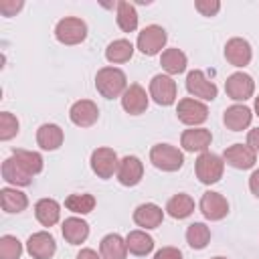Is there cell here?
<instances>
[{"instance_id":"83f0119b","label":"cell","mask_w":259,"mask_h":259,"mask_svg":"<svg viewBox=\"0 0 259 259\" xmlns=\"http://www.w3.org/2000/svg\"><path fill=\"white\" fill-rule=\"evenodd\" d=\"M125 247L132 255L144 257L148 253H152L154 249V239L146 233V231H130L125 237Z\"/></svg>"},{"instance_id":"d6986e66","label":"cell","mask_w":259,"mask_h":259,"mask_svg":"<svg viewBox=\"0 0 259 259\" xmlns=\"http://www.w3.org/2000/svg\"><path fill=\"white\" fill-rule=\"evenodd\" d=\"M251 119H253V111L247 105H241V103H235V105L227 107L225 113H223V123L231 132H243L245 127H249Z\"/></svg>"},{"instance_id":"836d02e7","label":"cell","mask_w":259,"mask_h":259,"mask_svg":"<svg viewBox=\"0 0 259 259\" xmlns=\"http://www.w3.org/2000/svg\"><path fill=\"white\" fill-rule=\"evenodd\" d=\"M12 156H14L32 176H36V174L42 172L45 160H42V156H40L38 152H32V150H12Z\"/></svg>"},{"instance_id":"74e56055","label":"cell","mask_w":259,"mask_h":259,"mask_svg":"<svg viewBox=\"0 0 259 259\" xmlns=\"http://www.w3.org/2000/svg\"><path fill=\"white\" fill-rule=\"evenodd\" d=\"M22 6H24V4H22L20 0H18V2H16V0H12V2H10V0H4V2H0V12H2L4 16H14Z\"/></svg>"},{"instance_id":"e575fe53","label":"cell","mask_w":259,"mask_h":259,"mask_svg":"<svg viewBox=\"0 0 259 259\" xmlns=\"http://www.w3.org/2000/svg\"><path fill=\"white\" fill-rule=\"evenodd\" d=\"M22 255V243L12 237V235H4L0 237V259H20Z\"/></svg>"},{"instance_id":"f1b7e54d","label":"cell","mask_w":259,"mask_h":259,"mask_svg":"<svg viewBox=\"0 0 259 259\" xmlns=\"http://www.w3.org/2000/svg\"><path fill=\"white\" fill-rule=\"evenodd\" d=\"M0 202H2V208L4 212H22L26 206H28V196L16 188H2L0 190Z\"/></svg>"},{"instance_id":"d590c367","label":"cell","mask_w":259,"mask_h":259,"mask_svg":"<svg viewBox=\"0 0 259 259\" xmlns=\"http://www.w3.org/2000/svg\"><path fill=\"white\" fill-rule=\"evenodd\" d=\"M18 127H20V123H18L16 115H12L10 111H2L0 113V140L2 142L12 140L18 134Z\"/></svg>"},{"instance_id":"f35d334b","label":"cell","mask_w":259,"mask_h":259,"mask_svg":"<svg viewBox=\"0 0 259 259\" xmlns=\"http://www.w3.org/2000/svg\"><path fill=\"white\" fill-rule=\"evenodd\" d=\"M154 259H182V251L176 247H162L154 255Z\"/></svg>"},{"instance_id":"484cf974","label":"cell","mask_w":259,"mask_h":259,"mask_svg":"<svg viewBox=\"0 0 259 259\" xmlns=\"http://www.w3.org/2000/svg\"><path fill=\"white\" fill-rule=\"evenodd\" d=\"M160 65L168 75H180L186 71L188 59L180 49H166V51H162Z\"/></svg>"},{"instance_id":"3957f363","label":"cell","mask_w":259,"mask_h":259,"mask_svg":"<svg viewBox=\"0 0 259 259\" xmlns=\"http://www.w3.org/2000/svg\"><path fill=\"white\" fill-rule=\"evenodd\" d=\"M150 162L162 172H176L184 164V156L176 146L170 144H156L150 150Z\"/></svg>"},{"instance_id":"4316f807","label":"cell","mask_w":259,"mask_h":259,"mask_svg":"<svg viewBox=\"0 0 259 259\" xmlns=\"http://www.w3.org/2000/svg\"><path fill=\"white\" fill-rule=\"evenodd\" d=\"M166 212L172 217V219H186L194 212V200L190 194H184V192H178L174 194L168 202H166Z\"/></svg>"},{"instance_id":"ffe728a7","label":"cell","mask_w":259,"mask_h":259,"mask_svg":"<svg viewBox=\"0 0 259 259\" xmlns=\"http://www.w3.org/2000/svg\"><path fill=\"white\" fill-rule=\"evenodd\" d=\"M164 221V210L154 202H144L134 210V223L144 231L160 227Z\"/></svg>"},{"instance_id":"6da1fadb","label":"cell","mask_w":259,"mask_h":259,"mask_svg":"<svg viewBox=\"0 0 259 259\" xmlns=\"http://www.w3.org/2000/svg\"><path fill=\"white\" fill-rule=\"evenodd\" d=\"M95 89L105 99L121 97L123 91L127 89L125 73L121 69H117V67H103V69H99L97 75H95Z\"/></svg>"},{"instance_id":"7bdbcfd3","label":"cell","mask_w":259,"mask_h":259,"mask_svg":"<svg viewBox=\"0 0 259 259\" xmlns=\"http://www.w3.org/2000/svg\"><path fill=\"white\" fill-rule=\"evenodd\" d=\"M255 111H257V115H259V95L255 97Z\"/></svg>"},{"instance_id":"2e32d148","label":"cell","mask_w":259,"mask_h":259,"mask_svg":"<svg viewBox=\"0 0 259 259\" xmlns=\"http://www.w3.org/2000/svg\"><path fill=\"white\" fill-rule=\"evenodd\" d=\"M212 142V134L206 127H192V130H184L180 136V146L186 152H208V146Z\"/></svg>"},{"instance_id":"d4e9b609","label":"cell","mask_w":259,"mask_h":259,"mask_svg":"<svg viewBox=\"0 0 259 259\" xmlns=\"http://www.w3.org/2000/svg\"><path fill=\"white\" fill-rule=\"evenodd\" d=\"M99 255L103 259H125V255H127L125 239H121L117 233L105 235L99 243Z\"/></svg>"},{"instance_id":"4dcf8cb0","label":"cell","mask_w":259,"mask_h":259,"mask_svg":"<svg viewBox=\"0 0 259 259\" xmlns=\"http://www.w3.org/2000/svg\"><path fill=\"white\" fill-rule=\"evenodd\" d=\"M117 26L123 30V32H134L138 28V12L134 8V4L125 2V0H119L117 2Z\"/></svg>"},{"instance_id":"5b68a950","label":"cell","mask_w":259,"mask_h":259,"mask_svg":"<svg viewBox=\"0 0 259 259\" xmlns=\"http://www.w3.org/2000/svg\"><path fill=\"white\" fill-rule=\"evenodd\" d=\"M166 40H168L166 30L158 24H150V26L142 28V32L138 34V49L146 57H154V55L162 53Z\"/></svg>"},{"instance_id":"ee69618b","label":"cell","mask_w":259,"mask_h":259,"mask_svg":"<svg viewBox=\"0 0 259 259\" xmlns=\"http://www.w3.org/2000/svg\"><path fill=\"white\" fill-rule=\"evenodd\" d=\"M212 259H227V257H212Z\"/></svg>"},{"instance_id":"e0dca14e","label":"cell","mask_w":259,"mask_h":259,"mask_svg":"<svg viewBox=\"0 0 259 259\" xmlns=\"http://www.w3.org/2000/svg\"><path fill=\"white\" fill-rule=\"evenodd\" d=\"M121 107L130 113V115H140L148 109V93L142 85L132 83L127 85V89L121 95Z\"/></svg>"},{"instance_id":"cb8c5ba5","label":"cell","mask_w":259,"mask_h":259,"mask_svg":"<svg viewBox=\"0 0 259 259\" xmlns=\"http://www.w3.org/2000/svg\"><path fill=\"white\" fill-rule=\"evenodd\" d=\"M34 217L42 227H53L61 219V204L55 198H40L34 204Z\"/></svg>"},{"instance_id":"ab89813d","label":"cell","mask_w":259,"mask_h":259,"mask_svg":"<svg viewBox=\"0 0 259 259\" xmlns=\"http://www.w3.org/2000/svg\"><path fill=\"white\" fill-rule=\"evenodd\" d=\"M247 146H249L255 154H259V127H255V130H251V132L247 134Z\"/></svg>"},{"instance_id":"4fadbf2b","label":"cell","mask_w":259,"mask_h":259,"mask_svg":"<svg viewBox=\"0 0 259 259\" xmlns=\"http://www.w3.org/2000/svg\"><path fill=\"white\" fill-rule=\"evenodd\" d=\"M26 251L32 259H51L57 251V243L53 239L51 233L47 231H38V233H32L26 241Z\"/></svg>"},{"instance_id":"1f68e13d","label":"cell","mask_w":259,"mask_h":259,"mask_svg":"<svg viewBox=\"0 0 259 259\" xmlns=\"http://www.w3.org/2000/svg\"><path fill=\"white\" fill-rule=\"evenodd\" d=\"M210 241V229L204 225V223H192L188 225L186 229V243L192 247V249H204Z\"/></svg>"},{"instance_id":"60d3db41","label":"cell","mask_w":259,"mask_h":259,"mask_svg":"<svg viewBox=\"0 0 259 259\" xmlns=\"http://www.w3.org/2000/svg\"><path fill=\"white\" fill-rule=\"evenodd\" d=\"M249 190L259 198V170H253V174L249 176Z\"/></svg>"},{"instance_id":"f546056e","label":"cell","mask_w":259,"mask_h":259,"mask_svg":"<svg viewBox=\"0 0 259 259\" xmlns=\"http://www.w3.org/2000/svg\"><path fill=\"white\" fill-rule=\"evenodd\" d=\"M132 55H134V45L127 38H117V40L109 42L107 49H105V59L109 63H113V65L130 61Z\"/></svg>"},{"instance_id":"44dd1931","label":"cell","mask_w":259,"mask_h":259,"mask_svg":"<svg viewBox=\"0 0 259 259\" xmlns=\"http://www.w3.org/2000/svg\"><path fill=\"white\" fill-rule=\"evenodd\" d=\"M2 178L14 186H28L32 182V174L14 156H10L2 162Z\"/></svg>"},{"instance_id":"277c9868","label":"cell","mask_w":259,"mask_h":259,"mask_svg":"<svg viewBox=\"0 0 259 259\" xmlns=\"http://www.w3.org/2000/svg\"><path fill=\"white\" fill-rule=\"evenodd\" d=\"M55 38L61 45H79L87 38V24L77 16H65L55 26Z\"/></svg>"},{"instance_id":"8d00e7d4","label":"cell","mask_w":259,"mask_h":259,"mask_svg":"<svg viewBox=\"0 0 259 259\" xmlns=\"http://www.w3.org/2000/svg\"><path fill=\"white\" fill-rule=\"evenodd\" d=\"M194 8L202 14V16H214L221 10V2L219 0H196Z\"/></svg>"},{"instance_id":"9a60e30c","label":"cell","mask_w":259,"mask_h":259,"mask_svg":"<svg viewBox=\"0 0 259 259\" xmlns=\"http://www.w3.org/2000/svg\"><path fill=\"white\" fill-rule=\"evenodd\" d=\"M69 117L79 127H91L99 119V107L91 99H79L71 105Z\"/></svg>"},{"instance_id":"52a82bcc","label":"cell","mask_w":259,"mask_h":259,"mask_svg":"<svg viewBox=\"0 0 259 259\" xmlns=\"http://www.w3.org/2000/svg\"><path fill=\"white\" fill-rule=\"evenodd\" d=\"M178 95V87L176 81L170 75H154L150 81V97L158 103V105H172L176 101Z\"/></svg>"},{"instance_id":"ac0fdd59","label":"cell","mask_w":259,"mask_h":259,"mask_svg":"<svg viewBox=\"0 0 259 259\" xmlns=\"http://www.w3.org/2000/svg\"><path fill=\"white\" fill-rule=\"evenodd\" d=\"M144 176V164L138 156H125L117 166V180L121 186H136Z\"/></svg>"},{"instance_id":"5bb4252c","label":"cell","mask_w":259,"mask_h":259,"mask_svg":"<svg viewBox=\"0 0 259 259\" xmlns=\"http://www.w3.org/2000/svg\"><path fill=\"white\" fill-rule=\"evenodd\" d=\"M251 57H253V51H251L249 40H245L241 36H235V38L227 40V45H225V59L233 67H247L251 63Z\"/></svg>"},{"instance_id":"9c48e42d","label":"cell","mask_w":259,"mask_h":259,"mask_svg":"<svg viewBox=\"0 0 259 259\" xmlns=\"http://www.w3.org/2000/svg\"><path fill=\"white\" fill-rule=\"evenodd\" d=\"M225 91L227 95L233 99V101H247L249 97H253V91H255V81L251 75L243 73V71H237L233 75L227 77L225 81Z\"/></svg>"},{"instance_id":"d6a6232c","label":"cell","mask_w":259,"mask_h":259,"mask_svg":"<svg viewBox=\"0 0 259 259\" xmlns=\"http://www.w3.org/2000/svg\"><path fill=\"white\" fill-rule=\"evenodd\" d=\"M65 208L77 214H89L95 208V196L93 194H69L65 198Z\"/></svg>"},{"instance_id":"8fae6325","label":"cell","mask_w":259,"mask_h":259,"mask_svg":"<svg viewBox=\"0 0 259 259\" xmlns=\"http://www.w3.org/2000/svg\"><path fill=\"white\" fill-rule=\"evenodd\" d=\"M186 89H188V93L192 97H200L204 101H212L217 97V93H219L217 85L212 81H208L200 69H192L186 75Z\"/></svg>"},{"instance_id":"7c38bea8","label":"cell","mask_w":259,"mask_h":259,"mask_svg":"<svg viewBox=\"0 0 259 259\" xmlns=\"http://www.w3.org/2000/svg\"><path fill=\"white\" fill-rule=\"evenodd\" d=\"M223 160L237 170H249L255 166L257 154L247 144H233L223 152Z\"/></svg>"},{"instance_id":"7a4b0ae2","label":"cell","mask_w":259,"mask_h":259,"mask_svg":"<svg viewBox=\"0 0 259 259\" xmlns=\"http://www.w3.org/2000/svg\"><path fill=\"white\" fill-rule=\"evenodd\" d=\"M194 172H196V178H198L202 184H217V182L223 178L225 160H223L219 154L202 152V154L196 158V162H194Z\"/></svg>"},{"instance_id":"7402d4cb","label":"cell","mask_w":259,"mask_h":259,"mask_svg":"<svg viewBox=\"0 0 259 259\" xmlns=\"http://www.w3.org/2000/svg\"><path fill=\"white\" fill-rule=\"evenodd\" d=\"M63 140H65V134L57 123H42L36 130V144L47 152L59 150L63 146Z\"/></svg>"},{"instance_id":"b9f144b4","label":"cell","mask_w":259,"mask_h":259,"mask_svg":"<svg viewBox=\"0 0 259 259\" xmlns=\"http://www.w3.org/2000/svg\"><path fill=\"white\" fill-rule=\"evenodd\" d=\"M75 259H103L101 255H97V251H93V249H89V247H85V249H81L79 253H77V257Z\"/></svg>"},{"instance_id":"8992f818","label":"cell","mask_w":259,"mask_h":259,"mask_svg":"<svg viewBox=\"0 0 259 259\" xmlns=\"http://www.w3.org/2000/svg\"><path fill=\"white\" fill-rule=\"evenodd\" d=\"M176 115L186 125H200L208 119V107H206V103H202L194 97H184L178 101Z\"/></svg>"},{"instance_id":"603a6c76","label":"cell","mask_w":259,"mask_h":259,"mask_svg":"<svg viewBox=\"0 0 259 259\" xmlns=\"http://www.w3.org/2000/svg\"><path fill=\"white\" fill-rule=\"evenodd\" d=\"M61 231H63V237H65V241L69 245H81L89 237V225L83 219H79V217L65 219Z\"/></svg>"},{"instance_id":"ba28073f","label":"cell","mask_w":259,"mask_h":259,"mask_svg":"<svg viewBox=\"0 0 259 259\" xmlns=\"http://www.w3.org/2000/svg\"><path fill=\"white\" fill-rule=\"evenodd\" d=\"M117 154L111 148H95L91 152V170L97 174V178H111L113 174H117Z\"/></svg>"},{"instance_id":"30bf717a","label":"cell","mask_w":259,"mask_h":259,"mask_svg":"<svg viewBox=\"0 0 259 259\" xmlns=\"http://www.w3.org/2000/svg\"><path fill=\"white\" fill-rule=\"evenodd\" d=\"M198 208L202 212L204 219L208 221H221L229 214V202L227 198L221 194V192H212V190H206L198 202Z\"/></svg>"}]
</instances>
